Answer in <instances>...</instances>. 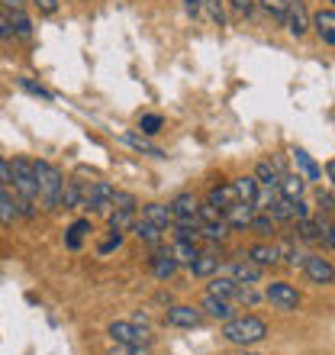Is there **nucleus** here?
I'll return each mask as SVG.
<instances>
[{
    "instance_id": "obj_1",
    "label": "nucleus",
    "mask_w": 335,
    "mask_h": 355,
    "mask_svg": "<svg viewBox=\"0 0 335 355\" xmlns=\"http://www.w3.org/2000/svg\"><path fill=\"white\" fill-rule=\"evenodd\" d=\"M223 339H229V343H235V346H255V343H261V339H268V323L261 317H251V313H245V317H233L223 323Z\"/></svg>"
},
{
    "instance_id": "obj_2",
    "label": "nucleus",
    "mask_w": 335,
    "mask_h": 355,
    "mask_svg": "<svg viewBox=\"0 0 335 355\" xmlns=\"http://www.w3.org/2000/svg\"><path fill=\"white\" fill-rule=\"evenodd\" d=\"M33 165H36V181H39V204L46 210H58L62 194H65V175L52 162H33Z\"/></svg>"
},
{
    "instance_id": "obj_3",
    "label": "nucleus",
    "mask_w": 335,
    "mask_h": 355,
    "mask_svg": "<svg viewBox=\"0 0 335 355\" xmlns=\"http://www.w3.org/2000/svg\"><path fill=\"white\" fill-rule=\"evenodd\" d=\"M10 168H13V187H17V194L29 204H39V181H36V165L29 159H13L10 162Z\"/></svg>"
},
{
    "instance_id": "obj_4",
    "label": "nucleus",
    "mask_w": 335,
    "mask_h": 355,
    "mask_svg": "<svg viewBox=\"0 0 335 355\" xmlns=\"http://www.w3.org/2000/svg\"><path fill=\"white\" fill-rule=\"evenodd\" d=\"M113 336V343H126V346H152V333L145 327H139L136 320H113L110 329H107Z\"/></svg>"
},
{
    "instance_id": "obj_5",
    "label": "nucleus",
    "mask_w": 335,
    "mask_h": 355,
    "mask_svg": "<svg viewBox=\"0 0 335 355\" xmlns=\"http://www.w3.org/2000/svg\"><path fill=\"white\" fill-rule=\"evenodd\" d=\"M113 197H116V187H110L107 181H91V184L84 187V210H93V214H110Z\"/></svg>"
},
{
    "instance_id": "obj_6",
    "label": "nucleus",
    "mask_w": 335,
    "mask_h": 355,
    "mask_svg": "<svg viewBox=\"0 0 335 355\" xmlns=\"http://www.w3.org/2000/svg\"><path fill=\"white\" fill-rule=\"evenodd\" d=\"M264 297L278 310H287V313L300 307V291L293 284H287V281H271L268 288H264Z\"/></svg>"
},
{
    "instance_id": "obj_7",
    "label": "nucleus",
    "mask_w": 335,
    "mask_h": 355,
    "mask_svg": "<svg viewBox=\"0 0 335 355\" xmlns=\"http://www.w3.org/2000/svg\"><path fill=\"white\" fill-rule=\"evenodd\" d=\"M284 26L290 29V36H307L309 26H313V17L307 13V3L303 0H287V13H284Z\"/></svg>"
},
{
    "instance_id": "obj_8",
    "label": "nucleus",
    "mask_w": 335,
    "mask_h": 355,
    "mask_svg": "<svg viewBox=\"0 0 335 355\" xmlns=\"http://www.w3.org/2000/svg\"><path fill=\"white\" fill-rule=\"evenodd\" d=\"M200 320H203V310L187 307V304H177V307L165 310V327H174V329H194L200 327Z\"/></svg>"
},
{
    "instance_id": "obj_9",
    "label": "nucleus",
    "mask_w": 335,
    "mask_h": 355,
    "mask_svg": "<svg viewBox=\"0 0 335 355\" xmlns=\"http://www.w3.org/2000/svg\"><path fill=\"white\" fill-rule=\"evenodd\" d=\"M303 271L313 284H335V265L323 255H307L303 259Z\"/></svg>"
},
{
    "instance_id": "obj_10",
    "label": "nucleus",
    "mask_w": 335,
    "mask_h": 355,
    "mask_svg": "<svg viewBox=\"0 0 335 355\" xmlns=\"http://www.w3.org/2000/svg\"><path fill=\"white\" fill-rule=\"evenodd\" d=\"M200 310H203L206 317L219 320V323H226V320H233V317H235V304H233V300L216 297V294H206L203 304H200Z\"/></svg>"
},
{
    "instance_id": "obj_11",
    "label": "nucleus",
    "mask_w": 335,
    "mask_h": 355,
    "mask_svg": "<svg viewBox=\"0 0 335 355\" xmlns=\"http://www.w3.org/2000/svg\"><path fill=\"white\" fill-rule=\"evenodd\" d=\"M255 210H258L255 204L235 200L233 207H226V210H223V216H226V223H229V230H245V226H251V216H255Z\"/></svg>"
},
{
    "instance_id": "obj_12",
    "label": "nucleus",
    "mask_w": 335,
    "mask_h": 355,
    "mask_svg": "<svg viewBox=\"0 0 335 355\" xmlns=\"http://www.w3.org/2000/svg\"><path fill=\"white\" fill-rule=\"evenodd\" d=\"M197 210H200V200H197L190 191H184V194H177L174 200H171V214H174V220L197 223Z\"/></svg>"
},
{
    "instance_id": "obj_13",
    "label": "nucleus",
    "mask_w": 335,
    "mask_h": 355,
    "mask_svg": "<svg viewBox=\"0 0 335 355\" xmlns=\"http://www.w3.org/2000/svg\"><path fill=\"white\" fill-rule=\"evenodd\" d=\"M219 265H223V259L216 255V249H210V252H197V259L187 268H190L194 278H213L216 271H219Z\"/></svg>"
},
{
    "instance_id": "obj_14",
    "label": "nucleus",
    "mask_w": 335,
    "mask_h": 355,
    "mask_svg": "<svg viewBox=\"0 0 335 355\" xmlns=\"http://www.w3.org/2000/svg\"><path fill=\"white\" fill-rule=\"evenodd\" d=\"M229 275H233L239 284H255V281L264 275V268H261L258 262H251V259H239V262L229 265Z\"/></svg>"
},
{
    "instance_id": "obj_15",
    "label": "nucleus",
    "mask_w": 335,
    "mask_h": 355,
    "mask_svg": "<svg viewBox=\"0 0 335 355\" xmlns=\"http://www.w3.org/2000/svg\"><path fill=\"white\" fill-rule=\"evenodd\" d=\"M152 271H155V278H161V281H168L177 271V259L171 252H165V245H159L155 255H152Z\"/></svg>"
},
{
    "instance_id": "obj_16",
    "label": "nucleus",
    "mask_w": 335,
    "mask_h": 355,
    "mask_svg": "<svg viewBox=\"0 0 335 355\" xmlns=\"http://www.w3.org/2000/svg\"><path fill=\"white\" fill-rule=\"evenodd\" d=\"M313 29H316V36L329 46H335V10H319L316 17H313Z\"/></svg>"
},
{
    "instance_id": "obj_17",
    "label": "nucleus",
    "mask_w": 335,
    "mask_h": 355,
    "mask_svg": "<svg viewBox=\"0 0 335 355\" xmlns=\"http://www.w3.org/2000/svg\"><path fill=\"white\" fill-rule=\"evenodd\" d=\"M142 220H149V223H155V226H161V230H168V226L174 223L171 204H145V207H142Z\"/></svg>"
},
{
    "instance_id": "obj_18",
    "label": "nucleus",
    "mask_w": 335,
    "mask_h": 355,
    "mask_svg": "<svg viewBox=\"0 0 335 355\" xmlns=\"http://www.w3.org/2000/svg\"><path fill=\"white\" fill-rule=\"evenodd\" d=\"M233 187H235V197H239V200H245V204H255V200H258L261 184H258V178H255V175L235 178Z\"/></svg>"
},
{
    "instance_id": "obj_19",
    "label": "nucleus",
    "mask_w": 335,
    "mask_h": 355,
    "mask_svg": "<svg viewBox=\"0 0 335 355\" xmlns=\"http://www.w3.org/2000/svg\"><path fill=\"white\" fill-rule=\"evenodd\" d=\"M3 13H7V23L13 29V36L33 39V19L26 17V10H3Z\"/></svg>"
},
{
    "instance_id": "obj_20",
    "label": "nucleus",
    "mask_w": 335,
    "mask_h": 355,
    "mask_svg": "<svg viewBox=\"0 0 335 355\" xmlns=\"http://www.w3.org/2000/svg\"><path fill=\"white\" fill-rule=\"evenodd\" d=\"M132 233L139 236L142 243H149L152 249H159V245H161V236H165V230H161V226H155V223H149V220H136Z\"/></svg>"
},
{
    "instance_id": "obj_21",
    "label": "nucleus",
    "mask_w": 335,
    "mask_h": 355,
    "mask_svg": "<svg viewBox=\"0 0 335 355\" xmlns=\"http://www.w3.org/2000/svg\"><path fill=\"white\" fill-rule=\"evenodd\" d=\"M248 259H251V262H258L261 268H268V265H278L280 262V252H278V245L258 243V245H251V249H248Z\"/></svg>"
},
{
    "instance_id": "obj_22",
    "label": "nucleus",
    "mask_w": 335,
    "mask_h": 355,
    "mask_svg": "<svg viewBox=\"0 0 335 355\" xmlns=\"http://www.w3.org/2000/svg\"><path fill=\"white\" fill-rule=\"evenodd\" d=\"M235 288H239V281H235L233 275H213V281H210V288H206V294H216V297L233 300Z\"/></svg>"
},
{
    "instance_id": "obj_23",
    "label": "nucleus",
    "mask_w": 335,
    "mask_h": 355,
    "mask_svg": "<svg viewBox=\"0 0 335 355\" xmlns=\"http://www.w3.org/2000/svg\"><path fill=\"white\" fill-rule=\"evenodd\" d=\"M107 220H110V233H126L136 226V210H110Z\"/></svg>"
},
{
    "instance_id": "obj_24",
    "label": "nucleus",
    "mask_w": 335,
    "mask_h": 355,
    "mask_svg": "<svg viewBox=\"0 0 335 355\" xmlns=\"http://www.w3.org/2000/svg\"><path fill=\"white\" fill-rule=\"evenodd\" d=\"M239 197H235V187L233 184H216L210 187V204L219 207V210H226V207H233Z\"/></svg>"
},
{
    "instance_id": "obj_25",
    "label": "nucleus",
    "mask_w": 335,
    "mask_h": 355,
    "mask_svg": "<svg viewBox=\"0 0 335 355\" xmlns=\"http://www.w3.org/2000/svg\"><path fill=\"white\" fill-rule=\"evenodd\" d=\"M123 142H126V146H132L136 152H142V155H152V159H165V152H161L159 146H152L149 139H142V136H136V132H126V136H123Z\"/></svg>"
},
{
    "instance_id": "obj_26",
    "label": "nucleus",
    "mask_w": 335,
    "mask_h": 355,
    "mask_svg": "<svg viewBox=\"0 0 335 355\" xmlns=\"http://www.w3.org/2000/svg\"><path fill=\"white\" fill-rule=\"evenodd\" d=\"M278 191H280V197L300 200V197H303V178H300V175H280Z\"/></svg>"
},
{
    "instance_id": "obj_27",
    "label": "nucleus",
    "mask_w": 335,
    "mask_h": 355,
    "mask_svg": "<svg viewBox=\"0 0 335 355\" xmlns=\"http://www.w3.org/2000/svg\"><path fill=\"white\" fill-rule=\"evenodd\" d=\"M255 178H258V184H264V187L280 184V171H278V165H271V162H258V165H255Z\"/></svg>"
},
{
    "instance_id": "obj_28",
    "label": "nucleus",
    "mask_w": 335,
    "mask_h": 355,
    "mask_svg": "<svg viewBox=\"0 0 335 355\" xmlns=\"http://www.w3.org/2000/svg\"><path fill=\"white\" fill-rule=\"evenodd\" d=\"M62 207H84V184L81 181H65V194H62Z\"/></svg>"
},
{
    "instance_id": "obj_29",
    "label": "nucleus",
    "mask_w": 335,
    "mask_h": 355,
    "mask_svg": "<svg viewBox=\"0 0 335 355\" xmlns=\"http://www.w3.org/2000/svg\"><path fill=\"white\" fill-rule=\"evenodd\" d=\"M293 162H297V168L303 171V175H307L309 181H316V178H323V168H319L316 162L309 159V155H307L303 149H293Z\"/></svg>"
},
{
    "instance_id": "obj_30",
    "label": "nucleus",
    "mask_w": 335,
    "mask_h": 355,
    "mask_svg": "<svg viewBox=\"0 0 335 355\" xmlns=\"http://www.w3.org/2000/svg\"><path fill=\"white\" fill-rule=\"evenodd\" d=\"M197 243H187V239H174V249H171V255L177 259V265H190L197 259Z\"/></svg>"
},
{
    "instance_id": "obj_31",
    "label": "nucleus",
    "mask_w": 335,
    "mask_h": 355,
    "mask_svg": "<svg viewBox=\"0 0 335 355\" xmlns=\"http://www.w3.org/2000/svg\"><path fill=\"white\" fill-rule=\"evenodd\" d=\"M248 230H255L258 236H271L274 230H278V223H274V216L264 210V214H255V216H251V226H248Z\"/></svg>"
},
{
    "instance_id": "obj_32",
    "label": "nucleus",
    "mask_w": 335,
    "mask_h": 355,
    "mask_svg": "<svg viewBox=\"0 0 335 355\" xmlns=\"http://www.w3.org/2000/svg\"><path fill=\"white\" fill-rule=\"evenodd\" d=\"M197 223H226V216L219 207H213L206 200V204H200V210H197Z\"/></svg>"
},
{
    "instance_id": "obj_33",
    "label": "nucleus",
    "mask_w": 335,
    "mask_h": 355,
    "mask_svg": "<svg viewBox=\"0 0 335 355\" xmlns=\"http://www.w3.org/2000/svg\"><path fill=\"white\" fill-rule=\"evenodd\" d=\"M297 233H300V243H319V223L316 220H297Z\"/></svg>"
},
{
    "instance_id": "obj_34",
    "label": "nucleus",
    "mask_w": 335,
    "mask_h": 355,
    "mask_svg": "<svg viewBox=\"0 0 335 355\" xmlns=\"http://www.w3.org/2000/svg\"><path fill=\"white\" fill-rule=\"evenodd\" d=\"M84 233H93L91 230V220H78V223H71V230H68V249H78L81 245V239H84Z\"/></svg>"
},
{
    "instance_id": "obj_35",
    "label": "nucleus",
    "mask_w": 335,
    "mask_h": 355,
    "mask_svg": "<svg viewBox=\"0 0 335 355\" xmlns=\"http://www.w3.org/2000/svg\"><path fill=\"white\" fill-rule=\"evenodd\" d=\"M261 300V294L255 288H251V284H239V288H235V294H233V304H258Z\"/></svg>"
},
{
    "instance_id": "obj_36",
    "label": "nucleus",
    "mask_w": 335,
    "mask_h": 355,
    "mask_svg": "<svg viewBox=\"0 0 335 355\" xmlns=\"http://www.w3.org/2000/svg\"><path fill=\"white\" fill-rule=\"evenodd\" d=\"M316 223H319V243H326V245H332L335 249V223L332 220H326V216H319Z\"/></svg>"
},
{
    "instance_id": "obj_37",
    "label": "nucleus",
    "mask_w": 335,
    "mask_h": 355,
    "mask_svg": "<svg viewBox=\"0 0 335 355\" xmlns=\"http://www.w3.org/2000/svg\"><path fill=\"white\" fill-rule=\"evenodd\" d=\"M258 3L268 10V13L278 19V23H284V13H287V0H258Z\"/></svg>"
},
{
    "instance_id": "obj_38",
    "label": "nucleus",
    "mask_w": 335,
    "mask_h": 355,
    "mask_svg": "<svg viewBox=\"0 0 335 355\" xmlns=\"http://www.w3.org/2000/svg\"><path fill=\"white\" fill-rule=\"evenodd\" d=\"M19 87H23V91H26V94H33V97H42V101H52V94H48L42 85H36L33 78H19Z\"/></svg>"
},
{
    "instance_id": "obj_39",
    "label": "nucleus",
    "mask_w": 335,
    "mask_h": 355,
    "mask_svg": "<svg viewBox=\"0 0 335 355\" xmlns=\"http://www.w3.org/2000/svg\"><path fill=\"white\" fill-rule=\"evenodd\" d=\"M139 130L149 132V136H152V132H159L161 130V116H159V113H145V116H139Z\"/></svg>"
},
{
    "instance_id": "obj_40",
    "label": "nucleus",
    "mask_w": 335,
    "mask_h": 355,
    "mask_svg": "<svg viewBox=\"0 0 335 355\" xmlns=\"http://www.w3.org/2000/svg\"><path fill=\"white\" fill-rule=\"evenodd\" d=\"M136 197L126 194V191H116V197H113V210H136Z\"/></svg>"
},
{
    "instance_id": "obj_41",
    "label": "nucleus",
    "mask_w": 335,
    "mask_h": 355,
    "mask_svg": "<svg viewBox=\"0 0 335 355\" xmlns=\"http://www.w3.org/2000/svg\"><path fill=\"white\" fill-rule=\"evenodd\" d=\"M113 355H149L145 346H126V343H116L113 346Z\"/></svg>"
},
{
    "instance_id": "obj_42",
    "label": "nucleus",
    "mask_w": 335,
    "mask_h": 355,
    "mask_svg": "<svg viewBox=\"0 0 335 355\" xmlns=\"http://www.w3.org/2000/svg\"><path fill=\"white\" fill-rule=\"evenodd\" d=\"M120 243H123V233H110V239L100 243V255H110L113 249H120Z\"/></svg>"
},
{
    "instance_id": "obj_43",
    "label": "nucleus",
    "mask_w": 335,
    "mask_h": 355,
    "mask_svg": "<svg viewBox=\"0 0 335 355\" xmlns=\"http://www.w3.org/2000/svg\"><path fill=\"white\" fill-rule=\"evenodd\" d=\"M0 184H7L13 187V168H10V162L0 155Z\"/></svg>"
},
{
    "instance_id": "obj_44",
    "label": "nucleus",
    "mask_w": 335,
    "mask_h": 355,
    "mask_svg": "<svg viewBox=\"0 0 335 355\" xmlns=\"http://www.w3.org/2000/svg\"><path fill=\"white\" fill-rule=\"evenodd\" d=\"M29 3H36L39 13H58V0H29Z\"/></svg>"
},
{
    "instance_id": "obj_45",
    "label": "nucleus",
    "mask_w": 335,
    "mask_h": 355,
    "mask_svg": "<svg viewBox=\"0 0 335 355\" xmlns=\"http://www.w3.org/2000/svg\"><path fill=\"white\" fill-rule=\"evenodd\" d=\"M206 0H184V10L190 13V17H200V10H203Z\"/></svg>"
},
{
    "instance_id": "obj_46",
    "label": "nucleus",
    "mask_w": 335,
    "mask_h": 355,
    "mask_svg": "<svg viewBox=\"0 0 335 355\" xmlns=\"http://www.w3.org/2000/svg\"><path fill=\"white\" fill-rule=\"evenodd\" d=\"M29 0H0V7L3 10H26Z\"/></svg>"
},
{
    "instance_id": "obj_47",
    "label": "nucleus",
    "mask_w": 335,
    "mask_h": 355,
    "mask_svg": "<svg viewBox=\"0 0 335 355\" xmlns=\"http://www.w3.org/2000/svg\"><path fill=\"white\" fill-rule=\"evenodd\" d=\"M239 13H251V7H255V0H229Z\"/></svg>"
},
{
    "instance_id": "obj_48",
    "label": "nucleus",
    "mask_w": 335,
    "mask_h": 355,
    "mask_svg": "<svg viewBox=\"0 0 335 355\" xmlns=\"http://www.w3.org/2000/svg\"><path fill=\"white\" fill-rule=\"evenodd\" d=\"M326 175H329V181H332V184H335V159L326 165Z\"/></svg>"
},
{
    "instance_id": "obj_49",
    "label": "nucleus",
    "mask_w": 335,
    "mask_h": 355,
    "mask_svg": "<svg viewBox=\"0 0 335 355\" xmlns=\"http://www.w3.org/2000/svg\"><path fill=\"white\" fill-rule=\"evenodd\" d=\"M242 355H258V352H242Z\"/></svg>"
},
{
    "instance_id": "obj_50",
    "label": "nucleus",
    "mask_w": 335,
    "mask_h": 355,
    "mask_svg": "<svg viewBox=\"0 0 335 355\" xmlns=\"http://www.w3.org/2000/svg\"><path fill=\"white\" fill-rule=\"evenodd\" d=\"M332 7H335V0H332Z\"/></svg>"
}]
</instances>
